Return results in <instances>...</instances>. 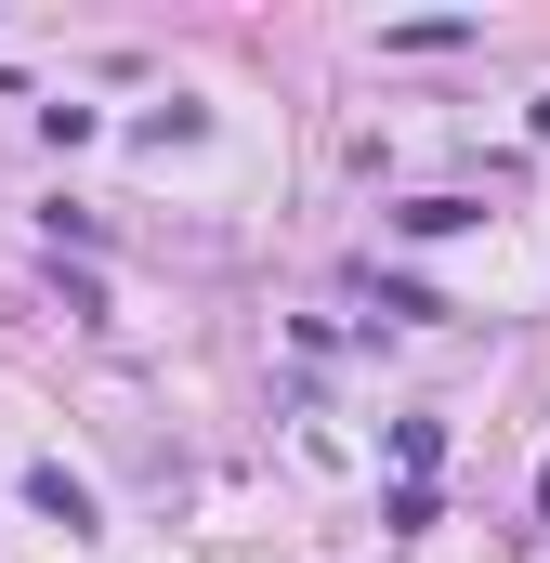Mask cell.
Instances as JSON below:
<instances>
[{"instance_id": "cell-1", "label": "cell", "mask_w": 550, "mask_h": 563, "mask_svg": "<svg viewBox=\"0 0 550 563\" xmlns=\"http://www.w3.org/2000/svg\"><path fill=\"white\" fill-rule=\"evenodd\" d=\"M26 511H53L66 538H92V485H79L66 459H40V472H26Z\"/></svg>"}, {"instance_id": "cell-3", "label": "cell", "mask_w": 550, "mask_h": 563, "mask_svg": "<svg viewBox=\"0 0 550 563\" xmlns=\"http://www.w3.org/2000/svg\"><path fill=\"white\" fill-rule=\"evenodd\" d=\"M538 144H550V92H538Z\"/></svg>"}, {"instance_id": "cell-2", "label": "cell", "mask_w": 550, "mask_h": 563, "mask_svg": "<svg viewBox=\"0 0 550 563\" xmlns=\"http://www.w3.org/2000/svg\"><path fill=\"white\" fill-rule=\"evenodd\" d=\"M394 223H407V236H459V223H485V210H472V197H407Z\"/></svg>"}]
</instances>
